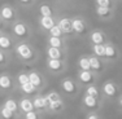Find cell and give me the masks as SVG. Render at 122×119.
<instances>
[{
  "label": "cell",
  "instance_id": "1",
  "mask_svg": "<svg viewBox=\"0 0 122 119\" xmlns=\"http://www.w3.org/2000/svg\"><path fill=\"white\" fill-rule=\"evenodd\" d=\"M10 35L17 42H27L33 36V29L24 19H17L14 24L9 26Z\"/></svg>",
  "mask_w": 122,
  "mask_h": 119
},
{
  "label": "cell",
  "instance_id": "2",
  "mask_svg": "<svg viewBox=\"0 0 122 119\" xmlns=\"http://www.w3.org/2000/svg\"><path fill=\"white\" fill-rule=\"evenodd\" d=\"M13 52L17 56V58L25 63H31L38 58V52L27 42H17Z\"/></svg>",
  "mask_w": 122,
  "mask_h": 119
},
{
  "label": "cell",
  "instance_id": "3",
  "mask_svg": "<svg viewBox=\"0 0 122 119\" xmlns=\"http://www.w3.org/2000/svg\"><path fill=\"white\" fill-rule=\"evenodd\" d=\"M0 17L4 21L5 26H10L17 19H20L17 9L12 4H9V3H4V4L0 5Z\"/></svg>",
  "mask_w": 122,
  "mask_h": 119
},
{
  "label": "cell",
  "instance_id": "4",
  "mask_svg": "<svg viewBox=\"0 0 122 119\" xmlns=\"http://www.w3.org/2000/svg\"><path fill=\"white\" fill-rule=\"evenodd\" d=\"M71 26H73V34L74 35H78V36L85 35L87 33V29H88L87 21L81 16L71 17Z\"/></svg>",
  "mask_w": 122,
  "mask_h": 119
},
{
  "label": "cell",
  "instance_id": "5",
  "mask_svg": "<svg viewBox=\"0 0 122 119\" xmlns=\"http://www.w3.org/2000/svg\"><path fill=\"white\" fill-rule=\"evenodd\" d=\"M104 45H105V56H104L105 62H114L120 58V51L113 43H110L108 40Z\"/></svg>",
  "mask_w": 122,
  "mask_h": 119
},
{
  "label": "cell",
  "instance_id": "6",
  "mask_svg": "<svg viewBox=\"0 0 122 119\" xmlns=\"http://www.w3.org/2000/svg\"><path fill=\"white\" fill-rule=\"evenodd\" d=\"M61 91L64 93L69 95V96H75L78 92V84L75 83V80H73L71 78H65L61 80Z\"/></svg>",
  "mask_w": 122,
  "mask_h": 119
},
{
  "label": "cell",
  "instance_id": "7",
  "mask_svg": "<svg viewBox=\"0 0 122 119\" xmlns=\"http://www.w3.org/2000/svg\"><path fill=\"white\" fill-rule=\"evenodd\" d=\"M88 60H90V66H91V71L94 74H101L104 70H105V61L100 57H96V56H88Z\"/></svg>",
  "mask_w": 122,
  "mask_h": 119
},
{
  "label": "cell",
  "instance_id": "8",
  "mask_svg": "<svg viewBox=\"0 0 122 119\" xmlns=\"http://www.w3.org/2000/svg\"><path fill=\"white\" fill-rule=\"evenodd\" d=\"M95 14L100 21H110L114 18V8H105L95 5Z\"/></svg>",
  "mask_w": 122,
  "mask_h": 119
},
{
  "label": "cell",
  "instance_id": "9",
  "mask_svg": "<svg viewBox=\"0 0 122 119\" xmlns=\"http://www.w3.org/2000/svg\"><path fill=\"white\" fill-rule=\"evenodd\" d=\"M47 69L53 74H60L66 69V61L65 60H52L47 58Z\"/></svg>",
  "mask_w": 122,
  "mask_h": 119
},
{
  "label": "cell",
  "instance_id": "10",
  "mask_svg": "<svg viewBox=\"0 0 122 119\" xmlns=\"http://www.w3.org/2000/svg\"><path fill=\"white\" fill-rule=\"evenodd\" d=\"M88 39H90V43H91L92 45H94V44H105V43L108 42L107 34L104 33L103 30H99V29L90 31Z\"/></svg>",
  "mask_w": 122,
  "mask_h": 119
},
{
  "label": "cell",
  "instance_id": "11",
  "mask_svg": "<svg viewBox=\"0 0 122 119\" xmlns=\"http://www.w3.org/2000/svg\"><path fill=\"white\" fill-rule=\"evenodd\" d=\"M57 25L61 29L64 35H74L73 34V26H71V17L62 16L57 18Z\"/></svg>",
  "mask_w": 122,
  "mask_h": 119
},
{
  "label": "cell",
  "instance_id": "12",
  "mask_svg": "<svg viewBox=\"0 0 122 119\" xmlns=\"http://www.w3.org/2000/svg\"><path fill=\"white\" fill-rule=\"evenodd\" d=\"M14 47H16V40L12 38L10 34H7L4 33L1 36H0V49H3V51L5 52H12Z\"/></svg>",
  "mask_w": 122,
  "mask_h": 119
},
{
  "label": "cell",
  "instance_id": "13",
  "mask_svg": "<svg viewBox=\"0 0 122 119\" xmlns=\"http://www.w3.org/2000/svg\"><path fill=\"white\" fill-rule=\"evenodd\" d=\"M78 80L82 86H90V84H94L96 80V74H94L91 70L90 71H83L79 70L78 71Z\"/></svg>",
  "mask_w": 122,
  "mask_h": 119
},
{
  "label": "cell",
  "instance_id": "14",
  "mask_svg": "<svg viewBox=\"0 0 122 119\" xmlns=\"http://www.w3.org/2000/svg\"><path fill=\"white\" fill-rule=\"evenodd\" d=\"M47 58L52 60H65L66 57V49L64 48H55V47H47L46 49Z\"/></svg>",
  "mask_w": 122,
  "mask_h": 119
},
{
  "label": "cell",
  "instance_id": "15",
  "mask_svg": "<svg viewBox=\"0 0 122 119\" xmlns=\"http://www.w3.org/2000/svg\"><path fill=\"white\" fill-rule=\"evenodd\" d=\"M57 24V18L56 16L52 17H39V27L42 31L48 34V31Z\"/></svg>",
  "mask_w": 122,
  "mask_h": 119
},
{
  "label": "cell",
  "instance_id": "16",
  "mask_svg": "<svg viewBox=\"0 0 122 119\" xmlns=\"http://www.w3.org/2000/svg\"><path fill=\"white\" fill-rule=\"evenodd\" d=\"M101 91H103V95L107 96V97H116V96L118 95V87L114 82L107 80V82L103 84Z\"/></svg>",
  "mask_w": 122,
  "mask_h": 119
},
{
  "label": "cell",
  "instance_id": "17",
  "mask_svg": "<svg viewBox=\"0 0 122 119\" xmlns=\"http://www.w3.org/2000/svg\"><path fill=\"white\" fill-rule=\"evenodd\" d=\"M27 74H29V82L33 84L36 89H40L44 86V79H43V76L38 71L31 70L30 72H27Z\"/></svg>",
  "mask_w": 122,
  "mask_h": 119
},
{
  "label": "cell",
  "instance_id": "18",
  "mask_svg": "<svg viewBox=\"0 0 122 119\" xmlns=\"http://www.w3.org/2000/svg\"><path fill=\"white\" fill-rule=\"evenodd\" d=\"M47 44L48 47L55 48H64L66 49V39L64 36H48L47 38Z\"/></svg>",
  "mask_w": 122,
  "mask_h": 119
},
{
  "label": "cell",
  "instance_id": "19",
  "mask_svg": "<svg viewBox=\"0 0 122 119\" xmlns=\"http://www.w3.org/2000/svg\"><path fill=\"white\" fill-rule=\"evenodd\" d=\"M13 79L9 74H0V89L1 91H9V89L13 88Z\"/></svg>",
  "mask_w": 122,
  "mask_h": 119
},
{
  "label": "cell",
  "instance_id": "20",
  "mask_svg": "<svg viewBox=\"0 0 122 119\" xmlns=\"http://www.w3.org/2000/svg\"><path fill=\"white\" fill-rule=\"evenodd\" d=\"M83 105H85L87 109H91V110H97L100 107V101H99L97 97H92V96L85 95L83 96Z\"/></svg>",
  "mask_w": 122,
  "mask_h": 119
},
{
  "label": "cell",
  "instance_id": "21",
  "mask_svg": "<svg viewBox=\"0 0 122 119\" xmlns=\"http://www.w3.org/2000/svg\"><path fill=\"white\" fill-rule=\"evenodd\" d=\"M38 10H39L40 17H52V16H55L53 7H52L51 4H48V3H46V1L40 3L39 7H38Z\"/></svg>",
  "mask_w": 122,
  "mask_h": 119
},
{
  "label": "cell",
  "instance_id": "22",
  "mask_svg": "<svg viewBox=\"0 0 122 119\" xmlns=\"http://www.w3.org/2000/svg\"><path fill=\"white\" fill-rule=\"evenodd\" d=\"M33 104H34V107L36 110H40V111L48 109V101L46 98V96H36L33 100Z\"/></svg>",
  "mask_w": 122,
  "mask_h": 119
},
{
  "label": "cell",
  "instance_id": "23",
  "mask_svg": "<svg viewBox=\"0 0 122 119\" xmlns=\"http://www.w3.org/2000/svg\"><path fill=\"white\" fill-rule=\"evenodd\" d=\"M18 107H20V110H21L24 114H25V113H29V111L35 110L34 104H33V100H30V98H22V100H20Z\"/></svg>",
  "mask_w": 122,
  "mask_h": 119
},
{
  "label": "cell",
  "instance_id": "24",
  "mask_svg": "<svg viewBox=\"0 0 122 119\" xmlns=\"http://www.w3.org/2000/svg\"><path fill=\"white\" fill-rule=\"evenodd\" d=\"M91 51L92 54L96 57H100V58L104 60V56H105V45L104 44H94L91 45Z\"/></svg>",
  "mask_w": 122,
  "mask_h": 119
},
{
  "label": "cell",
  "instance_id": "25",
  "mask_svg": "<svg viewBox=\"0 0 122 119\" xmlns=\"http://www.w3.org/2000/svg\"><path fill=\"white\" fill-rule=\"evenodd\" d=\"M78 66H79V70H83V71H90L91 70L88 56H81L79 60H78Z\"/></svg>",
  "mask_w": 122,
  "mask_h": 119
},
{
  "label": "cell",
  "instance_id": "26",
  "mask_svg": "<svg viewBox=\"0 0 122 119\" xmlns=\"http://www.w3.org/2000/svg\"><path fill=\"white\" fill-rule=\"evenodd\" d=\"M48 109L51 110L52 113H61L64 110V101L61 100H57V101H53L52 104L48 105Z\"/></svg>",
  "mask_w": 122,
  "mask_h": 119
},
{
  "label": "cell",
  "instance_id": "27",
  "mask_svg": "<svg viewBox=\"0 0 122 119\" xmlns=\"http://www.w3.org/2000/svg\"><path fill=\"white\" fill-rule=\"evenodd\" d=\"M85 95H88V96H92V97H100V91L95 84H90V86H86V89H85Z\"/></svg>",
  "mask_w": 122,
  "mask_h": 119
},
{
  "label": "cell",
  "instance_id": "28",
  "mask_svg": "<svg viewBox=\"0 0 122 119\" xmlns=\"http://www.w3.org/2000/svg\"><path fill=\"white\" fill-rule=\"evenodd\" d=\"M3 106H5L7 109H9L10 111H13V113H17L18 111V102H17L16 100H13V98H8V100H5V102H4V105Z\"/></svg>",
  "mask_w": 122,
  "mask_h": 119
},
{
  "label": "cell",
  "instance_id": "29",
  "mask_svg": "<svg viewBox=\"0 0 122 119\" xmlns=\"http://www.w3.org/2000/svg\"><path fill=\"white\" fill-rule=\"evenodd\" d=\"M38 0H16L17 5L21 8H24V9H30V8H33L34 5L36 4Z\"/></svg>",
  "mask_w": 122,
  "mask_h": 119
},
{
  "label": "cell",
  "instance_id": "30",
  "mask_svg": "<svg viewBox=\"0 0 122 119\" xmlns=\"http://www.w3.org/2000/svg\"><path fill=\"white\" fill-rule=\"evenodd\" d=\"M20 89H21V92H24L25 95H34V93L38 91V89H36L30 82L24 84V86H20Z\"/></svg>",
  "mask_w": 122,
  "mask_h": 119
},
{
  "label": "cell",
  "instance_id": "31",
  "mask_svg": "<svg viewBox=\"0 0 122 119\" xmlns=\"http://www.w3.org/2000/svg\"><path fill=\"white\" fill-rule=\"evenodd\" d=\"M0 117H1V119H14L16 113L10 111V110L7 109L5 106H1L0 107Z\"/></svg>",
  "mask_w": 122,
  "mask_h": 119
},
{
  "label": "cell",
  "instance_id": "32",
  "mask_svg": "<svg viewBox=\"0 0 122 119\" xmlns=\"http://www.w3.org/2000/svg\"><path fill=\"white\" fill-rule=\"evenodd\" d=\"M95 5L105 8H116V0H94Z\"/></svg>",
  "mask_w": 122,
  "mask_h": 119
},
{
  "label": "cell",
  "instance_id": "33",
  "mask_svg": "<svg viewBox=\"0 0 122 119\" xmlns=\"http://www.w3.org/2000/svg\"><path fill=\"white\" fill-rule=\"evenodd\" d=\"M9 62H10L9 53H8V52H5V51H3V49H0V67L7 66Z\"/></svg>",
  "mask_w": 122,
  "mask_h": 119
},
{
  "label": "cell",
  "instance_id": "34",
  "mask_svg": "<svg viewBox=\"0 0 122 119\" xmlns=\"http://www.w3.org/2000/svg\"><path fill=\"white\" fill-rule=\"evenodd\" d=\"M46 98H47L48 105H49V104H52L53 101L60 100V98H61V96H60V93H57L56 91H51V92H48V93L46 95Z\"/></svg>",
  "mask_w": 122,
  "mask_h": 119
},
{
  "label": "cell",
  "instance_id": "35",
  "mask_svg": "<svg viewBox=\"0 0 122 119\" xmlns=\"http://www.w3.org/2000/svg\"><path fill=\"white\" fill-rule=\"evenodd\" d=\"M48 36H59L60 38V36H65V35L62 34V31H61V29L59 27V25L56 24L51 30L48 31Z\"/></svg>",
  "mask_w": 122,
  "mask_h": 119
},
{
  "label": "cell",
  "instance_id": "36",
  "mask_svg": "<svg viewBox=\"0 0 122 119\" xmlns=\"http://www.w3.org/2000/svg\"><path fill=\"white\" fill-rule=\"evenodd\" d=\"M17 83H18L20 86H24V84L29 83V74L27 72H20V74L17 75Z\"/></svg>",
  "mask_w": 122,
  "mask_h": 119
},
{
  "label": "cell",
  "instance_id": "37",
  "mask_svg": "<svg viewBox=\"0 0 122 119\" xmlns=\"http://www.w3.org/2000/svg\"><path fill=\"white\" fill-rule=\"evenodd\" d=\"M25 119H40V118H39V114L33 110V111L25 113Z\"/></svg>",
  "mask_w": 122,
  "mask_h": 119
},
{
  "label": "cell",
  "instance_id": "38",
  "mask_svg": "<svg viewBox=\"0 0 122 119\" xmlns=\"http://www.w3.org/2000/svg\"><path fill=\"white\" fill-rule=\"evenodd\" d=\"M86 119H101L99 115L96 114V113H94V111H91V113H88L87 114V117H86Z\"/></svg>",
  "mask_w": 122,
  "mask_h": 119
},
{
  "label": "cell",
  "instance_id": "39",
  "mask_svg": "<svg viewBox=\"0 0 122 119\" xmlns=\"http://www.w3.org/2000/svg\"><path fill=\"white\" fill-rule=\"evenodd\" d=\"M4 27H5V24H4V21L1 19V17H0V29H3V30H4Z\"/></svg>",
  "mask_w": 122,
  "mask_h": 119
},
{
  "label": "cell",
  "instance_id": "40",
  "mask_svg": "<svg viewBox=\"0 0 122 119\" xmlns=\"http://www.w3.org/2000/svg\"><path fill=\"white\" fill-rule=\"evenodd\" d=\"M118 104H120V106L122 107V96L120 97V100H118Z\"/></svg>",
  "mask_w": 122,
  "mask_h": 119
},
{
  "label": "cell",
  "instance_id": "41",
  "mask_svg": "<svg viewBox=\"0 0 122 119\" xmlns=\"http://www.w3.org/2000/svg\"><path fill=\"white\" fill-rule=\"evenodd\" d=\"M4 33H5V31L3 30V29H0V36H1V35H3V34H4Z\"/></svg>",
  "mask_w": 122,
  "mask_h": 119
},
{
  "label": "cell",
  "instance_id": "42",
  "mask_svg": "<svg viewBox=\"0 0 122 119\" xmlns=\"http://www.w3.org/2000/svg\"><path fill=\"white\" fill-rule=\"evenodd\" d=\"M60 1H69V0H60Z\"/></svg>",
  "mask_w": 122,
  "mask_h": 119
}]
</instances>
